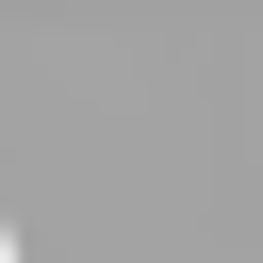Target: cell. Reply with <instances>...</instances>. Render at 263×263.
<instances>
[{"label":"cell","mask_w":263,"mask_h":263,"mask_svg":"<svg viewBox=\"0 0 263 263\" xmlns=\"http://www.w3.org/2000/svg\"><path fill=\"white\" fill-rule=\"evenodd\" d=\"M0 263H33V247H16V230H0Z\"/></svg>","instance_id":"obj_1"}]
</instances>
